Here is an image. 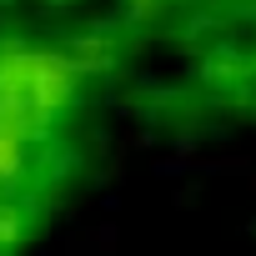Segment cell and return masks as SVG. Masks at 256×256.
<instances>
[{"label":"cell","instance_id":"cell-1","mask_svg":"<svg viewBox=\"0 0 256 256\" xmlns=\"http://www.w3.org/2000/svg\"><path fill=\"white\" fill-rule=\"evenodd\" d=\"M76 100V66L40 46H0V116L50 131Z\"/></svg>","mask_w":256,"mask_h":256}]
</instances>
